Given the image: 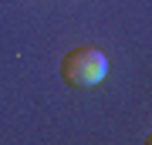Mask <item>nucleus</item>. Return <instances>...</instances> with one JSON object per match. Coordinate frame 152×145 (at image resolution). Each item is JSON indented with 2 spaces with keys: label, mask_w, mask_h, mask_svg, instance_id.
<instances>
[{
  "label": "nucleus",
  "mask_w": 152,
  "mask_h": 145,
  "mask_svg": "<svg viewBox=\"0 0 152 145\" xmlns=\"http://www.w3.org/2000/svg\"><path fill=\"white\" fill-rule=\"evenodd\" d=\"M108 74V61L98 47H71L61 58V78L71 88H91Z\"/></svg>",
  "instance_id": "obj_1"
},
{
  "label": "nucleus",
  "mask_w": 152,
  "mask_h": 145,
  "mask_svg": "<svg viewBox=\"0 0 152 145\" xmlns=\"http://www.w3.org/2000/svg\"><path fill=\"white\" fill-rule=\"evenodd\" d=\"M145 142H149V145H152V135H145Z\"/></svg>",
  "instance_id": "obj_2"
}]
</instances>
